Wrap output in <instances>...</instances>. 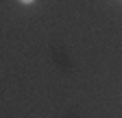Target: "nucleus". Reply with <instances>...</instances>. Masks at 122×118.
<instances>
[{
    "instance_id": "1",
    "label": "nucleus",
    "mask_w": 122,
    "mask_h": 118,
    "mask_svg": "<svg viewBox=\"0 0 122 118\" xmlns=\"http://www.w3.org/2000/svg\"><path fill=\"white\" fill-rule=\"evenodd\" d=\"M22 5H30V2H35V0H20Z\"/></svg>"
}]
</instances>
